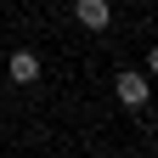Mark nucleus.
Instances as JSON below:
<instances>
[{
  "label": "nucleus",
  "mask_w": 158,
  "mask_h": 158,
  "mask_svg": "<svg viewBox=\"0 0 158 158\" xmlns=\"http://www.w3.org/2000/svg\"><path fill=\"white\" fill-rule=\"evenodd\" d=\"M6 79H11V85H34V79H40V56L34 51H11L6 56Z\"/></svg>",
  "instance_id": "nucleus-3"
},
{
  "label": "nucleus",
  "mask_w": 158,
  "mask_h": 158,
  "mask_svg": "<svg viewBox=\"0 0 158 158\" xmlns=\"http://www.w3.org/2000/svg\"><path fill=\"white\" fill-rule=\"evenodd\" d=\"M73 17H79L90 34H102V28L113 23V0H73Z\"/></svg>",
  "instance_id": "nucleus-2"
},
{
  "label": "nucleus",
  "mask_w": 158,
  "mask_h": 158,
  "mask_svg": "<svg viewBox=\"0 0 158 158\" xmlns=\"http://www.w3.org/2000/svg\"><path fill=\"white\" fill-rule=\"evenodd\" d=\"M113 96H118V102L135 113V107H147V102H152V79H147L141 68H118V79H113Z\"/></svg>",
  "instance_id": "nucleus-1"
},
{
  "label": "nucleus",
  "mask_w": 158,
  "mask_h": 158,
  "mask_svg": "<svg viewBox=\"0 0 158 158\" xmlns=\"http://www.w3.org/2000/svg\"><path fill=\"white\" fill-rule=\"evenodd\" d=\"M147 73H158V51H147Z\"/></svg>",
  "instance_id": "nucleus-4"
}]
</instances>
